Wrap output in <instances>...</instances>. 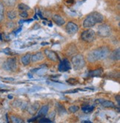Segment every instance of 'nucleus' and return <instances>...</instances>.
Wrapping results in <instances>:
<instances>
[{"instance_id": "1", "label": "nucleus", "mask_w": 120, "mask_h": 123, "mask_svg": "<svg viewBox=\"0 0 120 123\" xmlns=\"http://www.w3.org/2000/svg\"><path fill=\"white\" fill-rule=\"evenodd\" d=\"M109 55V49L106 47H102L91 51L88 54V61L93 63L97 61H100L106 58Z\"/></svg>"}, {"instance_id": "2", "label": "nucleus", "mask_w": 120, "mask_h": 123, "mask_svg": "<svg viewBox=\"0 0 120 123\" xmlns=\"http://www.w3.org/2000/svg\"><path fill=\"white\" fill-rule=\"evenodd\" d=\"M104 20L103 16L98 13L93 12L87 16L83 21V27L85 28H90L96 25L97 23H101Z\"/></svg>"}, {"instance_id": "3", "label": "nucleus", "mask_w": 120, "mask_h": 123, "mask_svg": "<svg viewBox=\"0 0 120 123\" xmlns=\"http://www.w3.org/2000/svg\"><path fill=\"white\" fill-rule=\"evenodd\" d=\"M71 63L73 64L74 70H80L85 65V61L81 55H76L71 58Z\"/></svg>"}, {"instance_id": "4", "label": "nucleus", "mask_w": 120, "mask_h": 123, "mask_svg": "<svg viewBox=\"0 0 120 123\" xmlns=\"http://www.w3.org/2000/svg\"><path fill=\"white\" fill-rule=\"evenodd\" d=\"M17 68V61L15 58H9L3 63V69L8 72H14Z\"/></svg>"}, {"instance_id": "5", "label": "nucleus", "mask_w": 120, "mask_h": 123, "mask_svg": "<svg viewBox=\"0 0 120 123\" xmlns=\"http://www.w3.org/2000/svg\"><path fill=\"white\" fill-rule=\"evenodd\" d=\"M97 33H98V35L101 37H103V38L108 37L111 35V28L107 25H105V24L101 25L98 27Z\"/></svg>"}, {"instance_id": "6", "label": "nucleus", "mask_w": 120, "mask_h": 123, "mask_svg": "<svg viewBox=\"0 0 120 123\" xmlns=\"http://www.w3.org/2000/svg\"><path fill=\"white\" fill-rule=\"evenodd\" d=\"M81 38L85 42H92L96 38V33L93 30H86L82 33Z\"/></svg>"}, {"instance_id": "7", "label": "nucleus", "mask_w": 120, "mask_h": 123, "mask_svg": "<svg viewBox=\"0 0 120 123\" xmlns=\"http://www.w3.org/2000/svg\"><path fill=\"white\" fill-rule=\"evenodd\" d=\"M78 30H79L78 25L73 23V22H71V21L68 22L66 25V31L70 35L75 34V33L78 32Z\"/></svg>"}, {"instance_id": "8", "label": "nucleus", "mask_w": 120, "mask_h": 123, "mask_svg": "<svg viewBox=\"0 0 120 123\" xmlns=\"http://www.w3.org/2000/svg\"><path fill=\"white\" fill-rule=\"evenodd\" d=\"M71 69V63L67 59H64L59 65V70L62 72H68Z\"/></svg>"}, {"instance_id": "9", "label": "nucleus", "mask_w": 120, "mask_h": 123, "mask_svg": "<svg viewBox=\"0 0 120 123\" xmlns=\"http://www.w3.org/2000/svg\"><path fill=\"white\" fill-rule=\"evenodd\" d=\"M45 54L47 56V58L52 61H57L59 60L58 55L55 52L46 49V50H45Z\"/></svg>"}, {"instance_id": "10", "label": "nucleus", "mask_w": 120, "mask_h": 123, "mask_svg": "<svg viewBox=\"0 0 120 123\" xmlns=\"http://www.w3.org/2000/svg\"><path fill=\"white\" fill-rule=\"evenodd\" d=\"M95 102H96V103L100 104V105H102L106 108H113L115 106L113 102L109 101V100H105L103 99H98L96 100Z\"/></svg>"}, {"instance_id": "11", "label": "nucleus", "mask_w": 120, "mask_h": 123, "mask_svg": "<svg viewBox=\"0 0 120 123\" xmlns=\"http://www.w3.org/2000/svg\"><path fill=\"white\" fill-rule=\"evenodd\" d=\"M45 58L44 55H43L42 52H36L34 55H31V61L33 62H37V61H40L42 60H43Z\"/></svg>"}, {"instance_id": "12", "label": "nucleus", "mask_w": 120, "mask_h": 123, "mask_svg": "<svg viewBox=\"0 0 120 123\" xmlns=\"http://www.w3.org/2000/svg\"><path fill=\"white\" fill-rule=\"evenodd\" d=\"M53 21L55 22V23L57 25H59V26H62V25H63L64 24V19L62 17V16H60L59 15H54L53 16Z\"/></svg>"}, {"instance_id": "13", "label": "nucleus", "mask_w": 120, "mask_h": 123, "mask_svg": "<svg viewBox=\"0 0 120 123\" xmlns=\"http://www.w3.org/2000/svg\"><path fill=\"white\" fill-rule=\"evenodd\" d=\"M48 110H49V108L48 105H44L41 108V109L39 111V113H38V115H37V117H42V116H45L48 112Z\"/></svg>"}, {"instance_id": "14", "label": "nucleus", "mask_w": 120, "mask_h": 123, "mask_svg": "<svg viewBox=\"0 0 120 123\" xmlns=\"http://www.w3.org/2000/svg\"><path fill=\"white\" fill-rule=\"evenodd\" d=\"M31 61V55L30 53H28L26 55H25L24 56L21 58V62L25 66H27L30 63Z\"/></svg>"}, {"instance_id": "15", "label": "nucleus", "mask_w": 120, "mask_h": 123, "mask_svg": "<svg viewBox=\"0 0 120 123\" xmlns=\"http://www.w3.org/2000/svg\"><path fill=\"white\" fill-rule=\"evenodd\" d=\"M48 84H49L50 86L54 87V88H56L58 89H64V88H67V86L62 84V83H54V82H48Z\"/></svg>"}, {"instance_id": "16", "label": "nucleus", "mask_w": 120, "mask_h": 123, "mask_svg": "<svg viewBox=\"0 0 120 123\" xmlns=\"http://www.w3.org/2000/svg\"><path fill=\"white\" fill-rule=\"evenodd\" d=\"M102 69H98L96 70H94V71H92L89 73L88 76L90 77H99L102 74Z\"/></svg>"}, {"instance_id": "17", "label": "nucleus", "mask_w": 120, "mask_h": 123, "mask_svg": "<svg viewBox=\"0 0 120 123\" xmlns=\"http://www.w3.org/2000/svg\"><path fill=\"white\" fill-rule=\"evenodd\" d=\"M38 110H39V104L38 103H34V104H33L32 105L30 106L28 111H29V112L31 114H34Z\"/></svg>"}, {"instance_id": "18", "label": "nucleus", "mask_w": 120, "mask_h": 123, "mask_svg": "<svg viewBox=\"0 0 120 123\" xmlns=\"http://www.w3.org/2000/svg\"><path fill=\"white\" fill-rule=\"evenodd\" d=\"M94 109V106H90V105H85L82 108V110L85 113H90Z\"/></svg>"}, {"instance_id": "19", "label": "nucleus", "mask_w": 120, "mask_h": 123, "mask_svg": "<svg viewBox=\"0 0 120 123\" xmlns=\"http://www.w3.org/2000/svg\"><path fill=\"white\" fill-rule=\"evenodd\" d=\"M7 17H8V18H10V19H14V18H16V16H17V13L16 12V11H14V10H12V11H9V12L7 13Z\"/></svg>"}, {"instance_id": "20", "label": "nucleus", "mask_w": 120, "mask_h": 123, "mask_svg": "<svg viewBox=\"0 0 120 123\" xmlns=\"http://www.w3.org/2000/svg\"><path fill=\"white\" fill-rule=\"evenodd\" d=\"M4 10H5L4 5L2 2H0V21H2L4 18Z\"/></svg>"}, {"instance_id": "21", "label": "nucleus", "mask_w": 120, "mask_h": 123, "mask_svg": "<svg viewBox=\"0 0 120 123\" xmlns=\"http://www.w3.org/2000/svg\"><path fill=\"white\" fill-rule=\"evenodd\" d=\"M18 8L19 10H20L21 11H27L28 10L30 9V7L26 5L25 4H23V3H20L19 5H18Z\"/></svg>"}, {"instance_id": "22", "label": "nucleus", "mask_w": 120, "mask_h": 123, "mask_svg": "<svg viewBox=\"0 0 120 123\" xmlns=\"http://www.w3.org/2000/svg\"><path fill=\"white\" fill-rule=\"evenodd\" d=\"M120 52H119V49H117V50H115L112 55V58L114 59L115 61H117L119 59V57H120V55H119Z\"/></svg>"}, {"instance_id": "23", "label": "nucleus", "mask_w": 120, "mask_h": 123, "mask_svg": "<svg viewBox=\"0 0 120 123\" xmlns=\"http://www.w3.org/2000/svg\"><path fill=\"white\" fill-rule=\"evenodd\" d=\"M3 2L8 7H12L15 5V0H3Z\"/></svg>"}, {"instance_id": "24", "label": "nucleus", "mask_w": 120, "mask_h": 123, "mask_svg": "<svg viewBox=\"0 0 120 123\" xmlns=\"http://www.w3.org/2000/svg\"><path fill=\"white\" fill-rule=\"evenodd\" d=\"M10 119H11V120H12L13 122H15V123H21V122H23L22 119H21L15 117V116H11Z\"/></svg>"}, {"instance_id": "25", "label": "nucleus", "mask_w": 120, "mask_h": 123, "mask_svg": "<svg viewBox=\"0 0 120 123\" xmlns=\"http://www.w3.org/2000/svg\"><path fill=\"white\" fill-rule=\"evenodd\" d=\"M69 111L71 113H76V111H79V107L76 105H72L69 108Z\"/></svg>"}, {"instance_id": "26", "label": "nucleus", "mask_w": 120, "mask_h": 123, "mask_svg": "<svg viewBox=\"0 0 120 123\" xmlns=\"http://www.w3.org/2000/svg\"><path fill=\"white\" fill-rule=\"evenodd\" d=\"M46 72H47V69L43 68V69H39L36 71V73H37V74H39V75H42L43 74H45Z\"/></svg>"}, {"instance_id": "27", "label": "nucleus", "mask_w": 120, "mask_h": 123, "mask_svg": "<svg viewBox=\"0 0 120 123\" xmlns=\"http://www.w3.org/2000/svg\"><path fill=\"white\" fill-rule=\"evenodd\" d=\"M19 16H20L21 18H28V13H27V11H21V12L19 13Z\"/></svg>"}, {"instance_id": "28", "label": "nucleus", "mask_w": 120, "mask_h": 123, "mask_svg": "<svg viewBox=\"0 0 120 123\" xmlns=\"http://www.w3.org/2000/svg\"><path fill=\"white\" fill-rule=\"evenodd\" d=\"M39 122H46V123H50V122H52L50 119H45V118H42L39 119Z\"/></svg>"}, {"instance_id": "29", "label": "nucleus", "mask_w": 120, "mask_h": 123, "mask_svg": "<svg viewBox=\"0 0 120 123\" xmlns=\"http://www.w3.org/2000/svg\"><path fill=\"white\" fill-rule=\"evenodd\" d=\"M56 106L58 107V109H59V111H62V112H63V111H64V112L65 113V109H64V108L62 106V105H61L59 103H57L56 104Z\"/></svg>"}, {"instance_id": "30", "label": "nucleus", "mask_w": 120, "mask_h": 123, "mask_svg": "<svg viewBox=\"0 0 120 123\" xmlns=\"http://www.w3.org/2000/svg\"><path fill=\"white\" fill-rule=\"evenodd\" d=\"M68 82L70 84H71V85H74V84H76V83H77V81H76V79H73V78H71V79H69V80H68Z\"/></svg>"}, {"instance_id": "31", "label": "nucleus", "mask_w": 120, "mask_h": 123, "mask_svg": "<svg viewBox=\"0 0 120 123\" xmlns=\"http://www.w3.org/2000/svg\"><path fill=\"white\" fill-rule=\"evenodd\" d=\"M10 50L9 48H6V49H3V52H5V53H6V54H7V55H10Z\"/></svg>"}, {"instance_id": "32", "label": "nucleus", "mask_w": 120, "mask_h": 123, "mask_svg": "<svg viewBox=\"0 0 120 123\" xmlns=\"http://www.w3.org/2000/svg\"><path fill=\"white\" fill-rule=\"evenodd\" d=\"M3 80H8V81H14V78H11V77H5V78H3Z\"/></svg>"}, {"instance_id": "33", "label": "nucleus", "mask_w": 120, "mask_h": 123, "mask_svg": "<svg viewBox=\"0 0 120 123\" xmlns=\"http://www.w3.org/2000/svg\"><path fill=\"white\" fill-rule=\"evenodd\" d=\"M116 99L117 100V103H118V105H119V104H120V102H119V95H117V96L116 97Z\"/></svg>"}, {"instance_id": "34", "label": "nucleus", "mask_w": 120, "mask_h": 123, "mask_svg": "<svg viewBox=\"0 0 120 123\" xmlns=\"http://www.w3.org/2000/svg\"><path fill=\"white\" fill-rule=\"evenodd\" d=\"M35 27H36L34 28V30H36V29H39V28H40V26H39L38 25H35Z\"/></svg>"}, {"instance_id": "35", "label": "nucleus", "mask_w": 120, "mask_h": 123, "mask_svg": "<svg viewBox=\"0 0 120 123\" xmlns=\"http://www.w3.org/2000/svg\"><path fill=\"white\" fill-rule=\"evenodd\" d=\"M21 27H20V28H19V29L18 30H16V31L15 32H16V33H15V34H17V32H20V31H21Z\"/></svg>"}, {"instance_id": "36", "label": "nucleus", "mask_w": 120, "mask_h": 123, "mask_svg": "<svg viewBox=\"0 0 120 123\" xmlns=\"http://www.w3.org/2000/svg\"><path fill=\"white\" fill-rule=\"evenodd\" d=\"M82 122H88V123H91V121H87V120H86V121H82Z\"/></svg>"}, {"instance_id": "37", "label": "nucleus", "mask_w": 120, "mask_h": 123, "mask_svg": "<svg viewBox=\"0 0 120 123\" xmlns=\"http://www.w3.org/2000/svg\"><path fill=\"white\" fill-rule=\"evenodd\" d=\"M12 97H13L12 95H8V98H9V99H12Z\"/></svg>"}, {"instance_id": "38", "label": "nucleus", "mask_w": 120, "mask_h": 123, "mask_svg": "<svg viewBox=\"0 0 120 123\" xmlns=\"http://www.w3.org/2000/svg\"><path fill=\"white\" fill-rule=\"evenodd\" d=\"M28 76H29V77H30V78H31V77H32V75H31V74H30V73H29V74H28Z\"/></svg>"}]
</instances>
